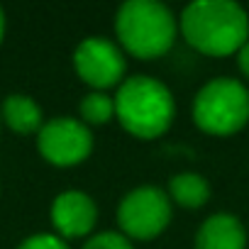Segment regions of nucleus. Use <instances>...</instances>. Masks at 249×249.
<instances>
[{
    "label": "nucleus",
    "instance_id": "2eb2a0df",
    "mask_svg": "<svg viewBox=\"0 0 249 249\" xmlns=\"http://www.w3.org/2000/svg\"><path fill=\"white\" fill-rule=\"evenodd\" d=\"M237 61H239V69H242V73L249 78V42L239 49V56H237Z\"/></svg>",
    "mask_w": 249,
    "mask_h": 249
},
{
    "label": "nucleus",
    "instance_id": "9d476101",
    "mask_svg": "<svg viewBox=\"0 0 249 249\" xmlns=\"http://www.w3.org/2000/svg\"><path fill=\"white\" fill-rule=\"evenodd\" d=\"M3 117L20 135H30L42 124V110L27 95H8L3 103Z\"/></svg>",
    "mask_w": 249,
    "mask_h": 249
},
{
    "label": "nucleus",
    "instance_id": "f257e3e1",
    "mask_svg": "<svg viewBox=\"0 0 249 249\" xmlns=\"http://www.w3.org/2000/svg\"><path fill=\"white\" fill-rule=\"evenodd\" d=\"M181 32L198 52L227 56L249 42V18L232 0H196L181 15Z\"/></svg>",
    "mask_w": 249,
    "mask_h": 249
},
{
    "label": "nucleus",
    "instance_id": "9b49d317",
    "mask_svg": "<svg viewBox=\"0 0 249 249\" xmlns=\"http://www.w3.org/2000/svg\"><path fill=\"white\" fill-rule=\"evenodd\" d=\"M169 193L171 198L183 205V208H200L208 198H210V186L208 181L200 176V174H193V171H183V174H176L169 183Z\"/></svg>",
    "mask_w": 249,
    "mask_h": 249
},
{
    "label": "nucleus",
    "instance_id": "dca6fc26",
    "mask_svg": "<svg viewBox=\"0 0 249 249\" xmlns=\"http://www.w3.org/2000/svg\"><path fill=\"white\" fill-rule=\"evenodd\" d=\"M3 32H5V18H3V10H0V39H3Z\"/></svg>",
    "mask_w": 249,
    "mask_h": 249
},
{
    "label": "nucleus",
    "instance_id": "0eeeda50",
    "mask_svg": "<svg viewBox=\"0 0 249 249\" xmlns=\"http://www.w3.org/2000/svg\"><path fill=\"white\" fill-rule=\"evenodd\" d=\"M73 66L93 88H110L124 76V56L105 37H86L76 47Z\"/></svg>",
    "mask_w": 249,
    "mask_h": 249
},
{
    "label": "nucleus",
    "instance_id": "f03ea898",
    "mask_svg": "<svg viewBox=\"0 0 249 249\" xmlns=\"http://www.w3.org/2000/svg\"><path fill=\"white\" fill-rule=\"evenodd\" d=\"M176 105L171 90L152 76L127 78L115 95V115L130 135L152 140L169 130Z\"/></svg>",
    "mask_w": 249,
    "mask_h": 249
},
{
    "label": "nucleus",
    "instance_id": "f8f14e48",
    "mask_svg": "<svg viewBox=\"0 0 249 249\" xmlns=\"http://www.w3.org/2000/svg\"><path fill=\"white\" fill-rule=\"evenodd\" d=\"M112 112H115V100L105 93H88L81 100V115L86 122L103 124L112 117Z\"/></svg>",
    "mask_w": 249,
    "mask_h": 249
},
{
    "label": "nucleus",
    "instance_id": "6e6552de",
    "mask_svg": "<svg viewBox=\"0 0 249 249\" xmlns=\"http://www.w3.org/2000/svg\"><path fill=\"white\" fill-rule=\"evenodd\" d=\"M98 208L83 191H64L52 205V222L64 237H83L93 230Z\"/></svg>",
    "mask_w": 249,
    "mask_h": 249
},
{
    "label": "nucleus",
    "instance_id": "1a4fd4ad",
    "mask_svg": "<svg viewBox=\"0 0 249 249\" xmlns=\"http://www.w3.org/2000/svg\"><path fill=\"white\" fill-rule=\"evenodd\" d=\"M247 232L242 222L230 213H217L208 217L196 237V249H244Z\"/></svg>",
    "mask_w": 249,
    "mask_h": 249
},
{
    "label": "nucleus",
    "instance_id": "4468645a",
    "mask_svg": "<svg viewBox=\"0 0 249 249\" xmlns=\"http://www.w3.org/2000/svg\"><path fill=\"white\" fill-rule=\"evenodd\" d=\"M18 249H69L66 242L56 234H32Z\"/></svg>",
    "mask_w": 249,
    "mask_h": 249
},
{
    "label": "nucleus",
    "instance_id": "7ed1b4c3",
    "mask_svg": "<svg viewBox=\"0 0 249 249\" xmlns=\"http://www.w3.org/2000/svg\"><path fill=\"white\" fill-rule=\"evenodd\" d=\"M122 47L140 59H154L171 49L176 18L159 0H127L115 20Z\"/></svg>",
    "mask_w": 249,
    "mask_h": 249
},
{
    "label": "nucleus",
    "instance_id": "ddd939ff",
    "mask_svg": "<svg viewBox=\"0 0 249 249\" xmlns=\"http://www.w3.org/2000/svg\"><path fill=\"white\" fill-rule=\"evenodd\" d=\"M83 249H132L130 239L124 234H117V232H100V234H93Z\"/></svg>",
    "mask_w": 249,
    "mask_h": 249
},
{
    "label": "nucleus",
    "instance_id": "39448f33",
    "mask_svg": "<svg viewBox=\"0 0 249 249\" xmlns=\"http://www.w3.org/2000/svg\"><path fill=\"white\" fill-rule=\"evenodd\" d=\"M117 222L124 237L152 239L166 230L171 222L169 196L157 186H142L130 191L117 208Z\"/></svg>",
    "mask_w": 249,
    "mask_h": 249
},
{
    "label": "nucleus",
    "instance_id": "20e7f679",
    "mask_svg": "<svg viewBox=\"0 0 249 249\" xmlns=\"http://www.w3.org/2000/svg\"><path fill=\"white\" fill-rule=\"evenodd\" d=\"M193 117L203 132L232 135L249 120V93L234 78H215L196 95Z\"/></svg>",
    "mask_w": 249,
    "mask_h": 249
},
{
    "label": "nucleus",
    "instance_id": "423d86ee",
    "mask_svg": "<svg viewBox=\"0 0 249 249\" xmlns=\"http://www.w3.org/2000/svg\"><path fill=\"white\" fill-rule=\"evenodd\" d=\"M37 144L47 161L56 166H73L90 154L93 137L83 122L73 117H56L39 130Z\"/></svg>",
    "mask_w": 249,
    "mask_h": 249
}]
</instances>
